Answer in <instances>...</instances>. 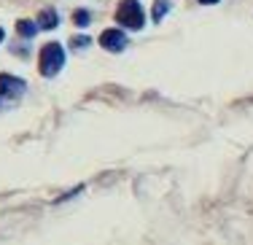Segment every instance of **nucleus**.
<instances>
[{
	"label": "nucleus",
	"mask_w": 253,
	"mask_h": 245,
	"mask_svg": "<svg viewBox=\"0 0 253 245\" xmlns=\"http://www.w3.org/2000/svg\"><path fill=\"white\" fill-rule=\"evenodd\" d=\"M62 65H65V49L59 43H46L43 49H41V73H43L46 79L57 76L59 70H62Z\"/></svg>",
	"instance_id": "nucleus-1"
},
{
	"label": "nucleus",
	"mask_w": 253,
	"mask_h": 245,
	"mask_svg": "<svg viewBox=\"0 0 253 245\" xmlns=\"http://www.w3.org/2000/svg\"><path fill=\"white\" fill-rule=\"evenodd\" d=\"M116 19H119V25H124L129 30H140L146 16H143V8L137 0H122V5L116 11Z\"/></svg>",
	"instance_id": "nucleus-2"
},
{
	"label": "nucleus",
	"mask_w": 253,
	"mask_h": 245,
	"mask_svg": "<svg viewBox=\"0 0 253 245\" xmlns=\"http://www.w3.org/2000/svg\"><path fill=\"white\" fill-rule=\"evenodd\" d=\"M100 46L108 51H122L126 46V35L122 30H105V33L100 35Z\"/></svg>",
	"instance_id": "nucleus-3"
},
{
	"label": "nucleus",
	"mask_w": 253,
	"mask_h": 245,
	"mask_svg": "<svg viewBox=\"0 0 253 245\" xmlns=\"http://www.w3.org/2000/svg\"><path fill=\"white\" fill-rule=\"evenodd\" d=\"M25 92V83L14 76H0V97H14V94Z\"/></svg>",
	"instance_id": "nucleus-4"
},
{
	"label": "nucleus",
	"mask_w": 253,
	"mask_h": 245,
	"mask_svg": "<svg viewBox=\"0 0 253 245\" xmlns=\"http://www.w3.org/2000/svg\"><path fill=\"white\" fill-rule=\"evenodd\" d=\"M57 25H59V19H57V11H51V8L41 11V16H38V27H43V30H54Z\"/></svg>",
	"instance_id": "nucleus-5"
},
{
	"label": "nucleus",
	"mask_w": 253,
	"mask_h": 245,
	"mask_svg": "<svg viewBox=\"0 0 253 245\" xmlns=\"http://www.w3.org/2000/svg\"><path fill=\"white\" fill-rule=\"evenodd\" d=\"M16 30H19V35H25V38H33V35L38 33V25L30 22V19H22V22H16Z\"/></svg>",
	"instance_id": "nucleus-6"
},
{
	"label": "nucleus",
	"mask_w": 253,
	"mask_h": 245,
	"mask_svg": "<svg viewBox=\"0 0 253 245\" xmlns=\"http://www.w3.org/2000/svg\"><path fill=\"white\" fill-rule=\"evenodd\" d=\"M167 8H170L167 0H156V3H154V22H162V16L167 14Z\"/></svg>",
	"instance_id": "nucleus-7"
},
{
	"label": "nucleus",
	"mask_w": 253,
	"mask_h": 245,
	"mask_svg": "<svg viewBox=\"0 0 253 245\" xmlns=\"http://www.w3.org/2000/svg\"><path fill=\"white\" fill-rule=\"evenodd\" d=\"M73 22H76L78 27H86V25H89V14H86V11H76V14H73Z\"/></svg>",
	"instance_id": "nucleus-8"
},
{
	"label": "nucleus",
	"mask_w": 253,
	"mask_h": 245,
	"mask_svg": "<svg viewBox=\"0 0 253 245\" xmlns=\"http://www.w3.org/2000/svg\"><path fill=\"white\" fill-rule=\"evenodd\" d=\"M73 46H78V49H81V46H89V38H73Z\"/></svg>",
	"instance_id": "nucleus-9"
},
{
	"label": "nucleus",
	"mask_w": 253,
	"mask_h": 245,
	"mask_svg": "<svg viewBox=\"0 0 253 245\" xmlns=\"http://www.w3.org/2000/svg\"><path fill=\"white\" fill-rule=\"evenodd\" d=\"M200 3H218V0H200Z\"/></svg>",
	"instance_id": "nucleus-10"
},
{
	"label": "nucleus",
	"mask_w": 253,
	"mask_h": 245,
	"mask_svg": "<svg viewBox=\"0 0 253 245\" xmlns=\"http://www.w3.org/2000/svg\"><path fill=\"white\" fill-rule=\"evenodd\" d=\"M3 35H5V33H3V27H0V41H3Z\"/></svg>",
	"instance_id": "nucleus-11"
}]
</instances>
